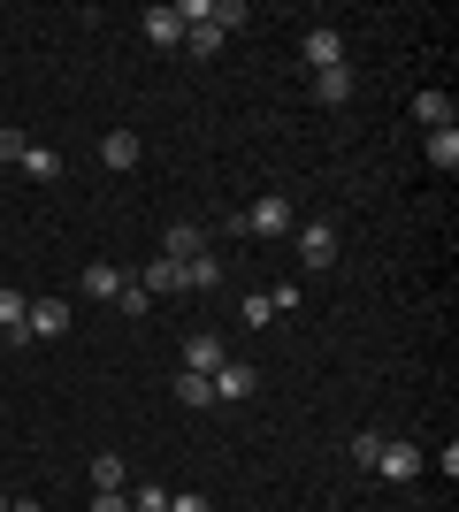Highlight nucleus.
I'll list each match as a JSON object with an SVG mask.
<instances>
[{
  "mask_svg": "<svg viewBox=\"0 0 459 512\" xmlns=\"http://www.w3.org/2000/svg\"><path fill=\"white\" fill-rule=\"evenodd\" d=\"M8 505H16V497H8V490H0V512H8Z\"/></svg>",
  "mask_w": 459,
  "mask_h": 512,
  "instance_id": "obj_31",
  "label": "nucleus"
},
{
  "mask_svg": "<svg viewBox=\"0 0 459 512\" xmlns=\"http://www.w3.org/2000/svg\"><path fill=\"white\" fill-rule=\"evenodd\" d=\"M100 169H138V130H108V138H100Z\"/></svg>",
  "mask_w": 459,
  "mask_h": 512,
  "instance_id": "obj_12",
  "label": "nucleus"
},
{
  "mask_svg": "<svg viewBox=\"0 0 459 512\" xmlns=\"http://www.w3.org/2000/svg\"><path fill=\"white\" fill-rule=\"evenodd\" d=\"M238 321H245V329H268V321H276V306H268V291H245V299H238Z\"/></svg>",
  "mask_w": 459,
  "mask_h": 512,
  "instance_id": "obj_23",
  "label": "nucleus"
},
{
  "mask_svg": "<svg viewBox=\"0 0 459 512\" xmlns=\"http://www.w3.org/2000/svg\"><path fill=\"white\" fill-rule=\"evenodd\" d=\"M77 283H85V299H108V306H115V291H123V283H131V276H123L115 260H92V268H85V276H77Z\"/></svg>",
  "mask_w": 459,
  "mask_h": 512,
  "instance_id": "obj_13",
  "label": "nucleus"
},
{
  "mask_svg": "<svg viewBox=\"0 0 459 512\" xmlns=\"http://www.w3.org/2000/svg\"><path fill=\"white\" fill-rule=\"evenodd\" d=\"M16 169L31 176V184H62V153H54V146H23Z\"/></svg>",
  "mask_w": 459,
  "mask_h": 512,
  "instance_id": "obj_16",
  "label": "nucleus"
},
{
  "mask_svg": "<svg viewBox=\"0 0 459 512\" xmlns=\"http://www.w3.org/2000/svg\"><path fill=\"white\" fill-rule=\"evenodd\" d=\"M169 512H215V505H207L199 490H169Z\"/></svg>",
  "mask_w": 459,
  "mask_h": 512,
  "instance_id": "obj_29",
  "label": "nucleus"
},
{
  "mask_svg": "<svg viewBox=\"0 0 459 512\" xmlns=\"http://www.w3.org/2000/svg\"><path fill=\"white\" fill-rule=\"evenodd\" d=\"M299 268L306 276H322V268H337V230H329V222H299Z\"/></svg>",
  "mask_w": 459,
  "mask_h": 512,
  "instance_id": "obj_2",
  "label": "nucleus"
},
{
  "mask_svg": "<svg viewBox=\"0 0 459 512\" xmlns=\"http://www.w3.org/2000/svg\"><path fill=\"white\" fill-rule=\"evenodd\" d=\"M306 69H345V31H337V23H314V31H306Z\"/></svg>",
  "mask_w": 459,
  "mask_h": 512,
  "instance_id": "obj_7",
  "label": "nucleus"
},
{
  "mask_svg": "<svg viewBox=\"0 0 459 512\" xmlns=\"http://www.w3.org/2000/svg\"><path fill=\"white\" fill-rule=\"evenodd\" d=\"M0 337L16 344V352L31 344V299H23V291H8V283H0Z\"/></svg>",
  "mask_w": 459,
  "mask_h": 512,
  "instance_id": "obj_8",
  "label": "nucleus"
},
{
  "mask_svg": "<svg viewBox=\"0 0 459 512\" xmlns=\"http://www.w3.org/2000/svg\"><path fill=\"white\" fill-rule=\"evenodd\" d=\"M245 16H253L245 0H207V23H215L222 39H230V31H245Z\"/></svg>",
  "mask_w": 459,
  "mask_h": 512,
  "instance_id": "obj_21",
  "label": "nucleus"
},
{
  "mask_svg": "<svg viewBox=\"0 0 459 512\" xmlns=\"http://www.w3.org/2000/svg\"><path fill=\"white\" fill-rule=\"evenodd\" d=\"M207 383H215V406H238V398H253V390H261V375H253L245 360H222Z\"/></svg>",
  "mask_w": 459,
  "mask_h": 512,
  "instance_id": "obj_5",
  "label": "nucleus"
},
{
  "mask_svg": "<svg viewBox=\"0 0 459 512\" xmlns=\"http://www.w3.org/2000/svg\"><path fill=\"white\" fill-rule=\"evenodd\" d=\"M92 490H131V459L123 451H92Z\"/></svg>",
  "mask_w": 459,
  "mask_h": 512,
  "instance_id": "obj_14",
  "label": "nucleus"
},
{
  "mask_svg": "<svg viewBox=\"0 0 459 512\" xmlns=\"http://www.w3.org/2000/svg\"><path fill=\"white\" fill-rule=\"evenodd\" d=\"M138 23H146L153 46H184V16H176V0H169V8H146Z\"/></svg>",
  "mask_w": 459,
  "mask_h": 512,
  "instance_id": "obj_15",
  "label": "nucleus"
},
{
  "mask_svg": "<svg viewBox=\"0 0 459 512\" xmlns=\"http://www.w3.org/2000/svg\"><path fill=\"white\" fill-rule=\"evenodd\" d=\"M138 291H146V299H169L176 291V260H146V268H138Z\"/></svg>",
  "mask_w": 459,
  "mask_h": 512,
  "instance_id": "obj_20",
  "label": "nucleus"
},
{
  "mask_svg": "<svg viewBox=\"0 0 459 512\" xmlns=\"http://www.w3.org/2000/svg\"><path fill=\"white\" fill-rule=\"evenodd\" d=\"M222 360H230V344H222V329H192V337H184V367H192V375H215Z\"/></svg>",
  "mask_w": 459,
  "mask_h": 512,
  "instance_id": "obj_6",
  "label": "nucleus"
},
{
  "mask_svg": "<svg viewBox=\"0 0 459 512\" xmlns=\"http://www.w3.org/2000/svg\"><path fill=\"white\" fill-rule=\"evenodd\" d=\"M368 474H383V482H421V474H429V451L421 444H383Z\"/></svg>",
  "mask_w": 459,
  "mask_h": 512,
  "instance_id": "obj_3",
  "label": "nucleus"
},
{
  "mask_svg": "<svg viewBox=\"0 0 459 512\" xmlns=\"http://www.w3.org/2000/svg\"><path fill=\"white\" fill-rule=\"evenodd\" d=\"M184 46H192L199 62H215V54H222V31H215V23H184Z\"/></svg>",
  "mask_w": 459,
  "mask_h": 512,
  "instance_id": "obj_22",
  "label": "nucleus"
},
{
  "mask_svg": "<svg viewBox=\"0 0 459 512\" xmlns=\"http://www.w3.org/2000/svg\"><path fill=\"white\" fill-rule=\"evenodd\" d=\"M131 512H169V490H161V482H138V497H131Z\"/></svg>",
  "mask_w": 459,
  "mask_h": 512,
  "instance_id": "obj_24",
  "label": "nucleus"
},
{
  "mask_svg": "<svg viewBox=\"0 0 459 512\" xmlns=\"http://www.w3.org/2000/svg\"><path fill=\"white\" fill-rule=\"evenodd\" d=\"M69 321H77V306H69V299H31V344L69 337Z\"/></svg>",
  "mask_w": 459,
  "mask_h": 512,
  "instance_id": "obj_4",
  "label": "nucleus"
},
{
  "mask_svg": "<svg viewBox=\"0 0 459 512\" xmlns=\"http://www.w3.org/2000/svg\"><path fill=\"white\" fill-rule=\"evenodd\" d=\"M176 406H192V413H207V406H215V383H207V375H192V367H184V375H176Z\"/></svg>",
  "mask_w": 459,
  "mask_h": 512,
  "instance_id": "obj_18",
  "label": "nucleus"
},
{
  "mask_svg": "<svg viewBox=\"0 0 459 512\" xmlns=\"http://www.w3.org/2000/svg\"><path fill=\"white\" fill-rule=\"evenodd\" d=\"M92 512H131V490H92Z\"/></svg>",
  "mask_w": 459,
  "mask_h": 512,
  "instance_id": "obj_27",
  "label": "nucleus"
},
{
  "mask_svg": "<svg viewBox=\"0 0 459 512\" xmlns=\"http://www.w3.org/2000/svg\"><path fill=\"white\" fill-rule=\"evenodd\" d=\"M238 230H253V237H291V230H299V207L268 192V199H253V207L238 214Z\"/></svg>",
  "mask_w": 459,
  "mask_h": 512,
  "instance_id": "obj_1",
  "label": "nucleus"
},
{
  "mask_svg": "<svg viewBox=\"0 0 459 512\" xmlns=\"http://www.w3.org/2000/svg\"><path fill=\"white\" fill-rule=\"evenodd\" d=\"M146 306H153V299H146V291H138V283H123V291H115V314H131V321H138V314H146Z\"/></svg>",
  "mask_w": 459,
  "mask_h": 512,
  "instance_id": "obj_25",
  "label": "nucleus"
},
{
  "mask_svg": "<svg viewBox=\"0 0 459 512\" xmlns=\"http://www.w3.org/2000/svg\"><path fill=\"white\" fill-rule=\"evenodd\" d=\"M414 115H421L429 130H452V92H437V85H429V92H414Z\"/></svg>",
  "mask_w": 459,
  "mask_h": 512,
  "instance_id": "obj_19",
  "label": "nucleus"
},
{
  "mask_svg": "<svg viewBox=\"0 0 459 512\" xmlns=\"http://www.w3.org/2000/svg\"><path fill=\"white\" fill-rule=\"evenodd\" d=\"M8 512H46V505H39V497H16V505H8Z\"/></svg>",
  "mask_w": 459,
  "mask_h": 512,
  "instance_id": "obj_30",
  "label": "nucleus"
},
{
  "mask_svg": "<svg viewBox=\"0 0 459 512\" xmlns=\"http://www.w3.org/2000/svg\"><path fill=\"white\" fill-rule=\"evenodd\" d=\"M23 146H31L23 130H0V161H8V169H16V161H23Z\"/></svg>",
  "mask_w": 459,
  "mask_h": 512,
  "instance_id": "obj_28",
  "label": "nucleus"
},
{
  "mask_svg": "<svg viewBox=\"0 0 459 512\" xmlns=\"http://www.w3.org/2000/svg\"><path fill=\"white\" fill-rule=\"evenodd\" d=\"M314 100H322V107H345L352 100V62L345 69H314Z\"/></svg>",
  "mask_w": 459,
  "mask_h": 512,
  "instance_id": "obj_17",
  "label": "nucleus"
},
{
  "mask_svg": "<svg viewBox=\"0 0 459 512\" xmlns=\"http://www.w3.org/2000/svg\"><path fill=\"white\" fill-rule=\"evenodd\" d=\"M207 253V230L199 222H169V237H161V260H199Z\"/></svg>",
  "mask_w": 459,
  "mask_h": 512,
  "instance_id": "obj_11",
  "label": "nucleus"
},
{
  "mask_svg": "<svg viewBox=\"0 0 459 512\" xmlns=\"http://www.w3.org/2000/svg\"><path fill=\"white\" fill-rule=\"evenodd\" d=\"M421 161H429L437 176H452L459 169V123L452 130H429V138H421Z\"/></svg>",
  "mask_w": 459,
  "mask_h": 512,
  "instance_id": "obj_10",
  "label": "nucleus"
},
{
  "mask_svg": "<svg viewBox=\"0 0 459 512\" xmlns=\"http://www.w3.org/2000/svg\"><path fill=\"white\" fill-rule=\"evenodd\" d=\"M176 291H222V260H215V253L176 260Z\"/></svg>",
  "mask_w": 459,
  "mask_h": 512,
  "instance_id": "obj_9",
  "label": "nucleus"
},
{
  "mask_svg": "<svg viewBox=\"0 0 459 512\" xmlns=\"http://www.w3.org/2000/svg\"><path fill=\"white\" fill-rule=\"evenodd\" d=\"M299 299H306L299 283H276V291H268V306H276V314H299Z\"/></svg>",
  "mask_w": 459,
  "mask_h": 512,
  "instance_id": "obj_26",
  "label": "nucleus"
}]
</instances>
